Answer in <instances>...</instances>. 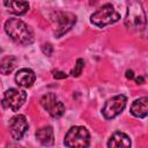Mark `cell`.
<instances>
[{"label":"cell","instance_id":"6da1fadb","mask_svg":"<svg viewBox=\"0 0 148 148\" xmlns=\"http://www.w3.org/2000/svg\"><path fill=\"white\" fill-rule=\"evenodd\" d=\"M5 31L14 40L20 45H30L34 43V32L23 21L18 18H8L5 22Z\"/></svg>","mask_w":148,"mask_h":148},{"label":"cell","instance_id":"7a4b0ae2","mask_svg":"<svg viewBox=\"0 0 148 148\" xmlns=\"http://www.w3.org/2000/svg\"><path fill=\"white\" fill-rule=\"evenodd\" d=\"M125 25L132 31H142L146 28V13L140 0H127Z\"/></svg>","mask_w":148,"mask_h":148},{"label":"cell","instance_id":"3957f363","mask_svg":"<svg viewBox=\"0 0 148 148\" xmlns=\"http://www.w3.org/2000/svg\"><path fill=\"white\" fill-rule=\"evenodd\" d=\"M119 13L116 12L114 7L111 3L103 5L99 9H97L95 13L90 15V22L98 28H104L105 25L116 23L119 21Z\"/></svg>","mask_w":148,"mask_h":148},{"label":"cell","instance_id":"277c9868","mask_svg":"<svg viewBox=\"0 0 148 148\" xmlns=\"http://www.w3.org/2000/svg\"><path fill=\"white\" fill-rule=\"evenodd\" d=\"M90 143V134L83 126H73L65 135L64 145L66 147H88Z\"/></svg>","mask_w":148,"mask_h":148},{"label":"cell","instance_id":"5b68a950","mask_svg":"<svg viewBox=\"0 0 148 148\" xmlns=\"http://www.w3.org/2000/svg\"><path fill=\"white\" fill-rule=\"evenodd\" d=\"M27 99V92L16 88H9L5 91L1 99V104L5 109H9L14 112L18 111Z\"/></svg>","mask_w":148,"mask_h":148},{"label":"cell","instance_id":"8992f818","mask_svg":"<svg viewBox=\"0 0 148 148\" xmlns=\"http://www.w3.org/2000/svg\"><path fill=\"white\" fill-rule=\"evenodd\" d=\"M126 103H127V97L121 94L109 98L102 109V113H103L104 118H106V119L116 118L118 114H120L123 112V110L126 106Z\"/></svg>","mask_w":148,"mask_h":148},{"label":"cell","instance_id":"52a82bcc","mask_svg":"<svg viewBox=\"0 0 148 148\" xmlns=\"http://www.w3.org/2000/svg\"><path fill=\"white\" fill-rule=\"evenodd\" d=\"M42 108L49 112L52 118H60L65 113V105L62 102L58 101L57 96L53 92H47L40 98Z\"/></svg>","mask_w":148,"mask_h":148},{"label":"cell","instance_id":"ba28073f","mask_svg":"<svg viewBox=\"0 0 148 148\" xmlns=\"http://www.w3.org/2000/svg\"><path fill=\"white\" fill-rule=\"evenodd\" d=\"M54 20L58 23V28L54 31V35L57 38H60L62 35H65L73 28L76 22V16L68 12H57Z\"/></svg>","mask_w":148,"mask_h":148},{"label":"cell","instance_id":"9c48e42d","mask_svg":"<svg viewBox=\"0 0 148 148\" xmlns=\"http://www.w3.org/2000/svg\"><path fill=\"white\" fill-rule=\"evenodd\" d=\"M28 121L25 116L23 114H16L10 118L9 120V131L10 135L14 140H21L25 132L28 131Z\"/></svg>","mask_w":148,"mask_h":148},{"label":"cell","instance_id":"30bf717a","mask_svg":"<svg viewBox=\"0 0 148 148\" xmlns=\"http://www.w3.org/2000/svg\"><path fill=\"white\" fill-rule=\"evenodd\" d=\"M36 80V75L30 68H21L15 75V82L23 88H30Z\"/></svg>","mask_w":148,"mask_h":148},{"label":"cell","instance_id":"8fae6325","mask_svg":"<svg viewBox=\"0 0 148 148\" xmlns=\"http://www.w3.org/2000/svg\"><path fill=\"white\" fill-rule=\"evenodd\" d=\"M108 147L109 148H128L131 147V139L127 134L123 132H114L109 141H108Z\"/></svg>","mask_w":148,"mask_h":148},{"label":"cell","instance_id":"7c38bea8","mask_svg":"<svg viewBox=\"0 0 148 148\" xmlns=\"http://www.w3.org/2000/svg\"><path fill=\"white\" fill-rule=\"evenodd\" d=\"M131 113L136 118H146L148 114V98L141 97L135 99L131 105Z\"/></svg>","mask_w":148,"mask_h":148},{"label":"cell","instance_id":"4fadbf2b","mask_svg":"<svg viewBox=\"0 0 148 148\" xmlns=\"http://www.w3.org/2000/svg\"><path fill=\"white\" fill-rule=\"evenodd\" d=\"M36 139L38 142L43 146H52L54 143V134L53 128L51 126H44L37 130L36 132Z\"/></svg>","mask_w":148,"mask_h":148},{"label":"cell","instance_id":"5bb4252c","mask_svg":"<svg viewBox=\"0 0 148 148\" xmlns=\"http://www.w3.org/2000/svg\"><path fill=\"white\" fill-rule=\"evenodd\" d=\"M5 6L15 15H23L29 9V3L25 0H5Z\"/></svg>","mask_w":148,"mask_h":148},{"label":"cell","instance_id":"9a60e30c","mask_svg":"<svg viewBox=\"0 0 148 148\" xmlns=\"http://www.w3.org/2000/svg\"><path fill=\"white\" fill-rule=\"evenodd\" d=\"M17 59L14 56H6L2 59H0V73L3 75L10 74L14 68L16 67Z\"/></svg>","mask_w":148,"mask_h":148},{"label":"cell","instance_id":"2e32d148","mask_svg":"<svg viewBox=\"0 0 148 148\" xmlns=\"http://www.w3.org/2000/svg\"><path fill=\"white\" fill-rule=\"evenodd\" d=\"M83 67H84V61H83V59L79 58V59L76 60V64L74 65V68L71 71L69 74H71L72 76H74V77H77V76H80V74L82 73Z\"/></svg>","mask_w":148,"mask_h":148},{"label":"cell","instance_id":"e0dca14e","mask_svg":"<svg viewBox=\"0 0 148 148\" xmlns=\"http://www.w3.org/2000/svg\"><path fill=\"white\" fill-rule=\"evenodd\" d=\"M42 51H43V53L44 54H46V56H51V53H52V51H53V47H52V45L51 44H43L42 45Z\"/></svg>","mask_w":148,"mask_h":148},{"label":"cell","instance_id":"ac0fdd59","mask_svg":"<svg viewBox=\"0 0 148 148\" xmlns=\"http://www.w3.org/2000/svg\"><path fill=\"white\" fill-rule=\"evenodd\" d=\"M53 77L57 79V80H61V79H66L67 77V74L61 72V71H54L53 72Z\"/></svg>","mask_w":148,"mask_h":148},{"label":"cell","instance_id":"d6986e66","mask_svg":"<svg viewBox=\"0 0 148 148\" xmlns=\"http://www.w3.org/2000/svg\"><path fill=\"white\" fill-rule=\"evenodd\" d=\"M126 77H127L128 80H133V79H134V72H133L132 69L126 71Z\"/></svg>","mask_w":148,"mask_h":148},{"label":"cell","instance_id":"ffe728a7","mask_svg":"<svg viewBox=\"0 0 148 148\" xmlns=\"http://www.w3.org/2000/svg\"><path fill=\"white\" fill-rule=\"evenodd\" d=\"M135 82H136L138 84H142V83L145 82L143 76H138V77H135Z\"/></svg>","mask_w":148,"mask_h":148}]
</instances>
